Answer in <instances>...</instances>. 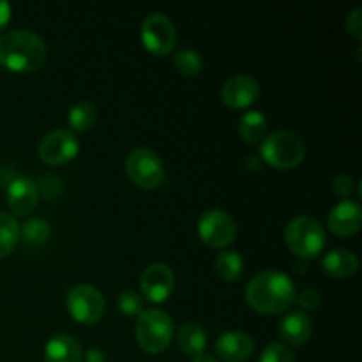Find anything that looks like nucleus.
<instances>
[{"label":"nucleus","instance_id":"2f4dec72","mask_svg":"<svg viewBox=\"0 0 362 362\" xmlns=\"http://www.w3.org/2000/svg\"><path fill=\"white\" fill-rule=\"evenodd\" d=\"M81 362H108V359H106V356L99 349H90Z\"/></svg>","mask_w":362,"mask_h":362},{"label":"nucleus","instance_id":"b1692460","mask_svg":"<svg viewBox=\"0 0 362 362\" xmlns=\"http://www.w3.org/2000/svg\"><path fill=\"white\" fill-rule=\"evenodd\" d=\"M20 235L23 237V240L32 246H39V244H45L46 240L52 235V226L46 219L42 218H32L28 221L23 223V226H20Z\"/></svg>","mask_w":362,"mask_h":362},{"label":"nucleus","instance_id":"4468645a","mask_svg":"<svg viewBox=\"0 0 362 362\" xmlns=\"http://www.w3.org/2000/svg\"><path fill=\"white\" fill-rule=\"evenodd\" d=\"M329 230L338 237H352L361 230L362 209L359 202L343 200L336 205L327 218Z\"/></svg>","mask_w":362,"mask_h":362},{"label":"nucleus","instance_id":"c85d7f7f","mask_svg":"<svg viewBox=\"0 0 362 362\" xmlns=\"http://www.w3.org/2000/svg\"><path fill=\"white\" fill-rule=\"evenodd\" d=\"M346 30L352 34L354 39L361 41L362 39V9L361 7H356L354 11H350V14L345 20Z\"/></svg>","mask_w":362,"mask_h":362},{"label":"nucleus","instance_id":"6ab92c4d","mask_svg":"<svg viewBox=\"0 0 362 362\" xmlns=\"http://www.w3.org/2000/svg\"><path fill=\"white\" fill-rule=\"evenodd\" d=\"M177 345L186 356H204V350L207 346V334L198 324L186 322L180 325L179 332H177Z\"/></svg>","mask_w":362,"mask_h":362},{"label":"nucleus","instance_id":"9b49d317","mask_svg":"<svg viewBox=\"0 0 362 362\" xmlns=\"http://www.w3.org/2000/svg\"><path fill=\"white\" fill-rule=\"evenodd\" d=\"M141 296L151 303H165L175 290V274L165 264H152L144 271L140 278Z\"/></svg>","mask_w":362,"mask_h":362},{"label":"nucleus","instance_id":"c756f323","mask_svg":"<svg viewBox=\"0 0 362 362\" xmlns=\"http://www.w3.org/2000/svg\"><path fill=\"white\" fill-rule=\"evenodd\" d=\"M332 191L338 194L339 198H346L352 194L354 191V180L349 175H338L332 180Z\"/></svg>","mask_w":362,"mask_h":362},{"label":"nucleus","instance_id":"bb28decb","mask_svg":"<svg viewBox=\"0 0 362 362\" xmlns=\"http://www.w3.org/2000/svg\"><path fill=\"white\" fill-rule=\"evenodd\" d=\"M260 362H296L292 350L281 343H271L264 349Z\"/></svg>","mask_w":362,"mask_h":362},{"label":"nucleus","instance_id":"1a4fd4ad","mask_svg":"<svg viewBox=\"0 0 362 362\" xmlns=\"http://www.w3.org/2000/svg\"><path fill=\"white\" fill-rule=\"evenodd\" d=\"M237 225L232 216L219 209H212L202 214L198 221V235L202 243L214 250L230 246L235 239Z\"/></svg>","mask_w":362,"mask_h":362},{"label":"nucleus","instance_id":"9d476101","mask_svg":"<svg viewBox=\"0 0 362 362\" xmlns=\"http://www.w3.org/2000/svg\"><path fill=\"white\" fill-rule=\"evenodd\" d=\"M80 152V141L69 129H55L39 141L37 154L49 166H62L73 161Z\"/></svg>","mask_w":362,"mask_h":362},{"label":"nucleus","instance_id":"5701e85b","mask_svg":"<svg viewBox=\"0 0 362 362\" xmlns=\"http://www.w3.org/2000/svg\"><path fill=\"white\" fill-rule=\"evenodd\" d=\"M98 110L94 105L87 101H80L71 106L69 110V126L78 133H85L95 124Z\"/></svg>","mask_w":362,"mask_h":362},{"label":"nucleus","instance_id":"423d86ee","mask_svg":"<svg viewBox=\"0 0 362 362\" xmlns=\"http://www.w3.org/2000/svg\"><path fill=\"white\" fill-rule=\"evenodd\" d=\"M126 173L141 189H156L166 179L161 158L151 148H134L126 158Z\"/></svg>","mask_w":362,"mask_h":362},{"label":"nucleus","instance_id":"0eeeda50","mask_svg":"<svg viewBox=\"0 0 362 362\" xmlns=\"http://www.w3.org/2000/svg\"><path fill=\"white\" fill-rule=\"evenodd\" d=\"M140 37L145 49L156 57H165L175 49L177 32L173 21L163 13H152L144 20Z\"/></svg>","mask_w":362,"mask_h":362},{"label":"nucleus","instance_id":"a211bd4d","mask_svg":"<svg viewBox=\"0 0 362 362\" xmlns=\"http://www.w3.org/2000/svg\"><path fill=\"white\" fill-rule=\"evenodd\" d=\"M322 267L332 278L343 279L356 274L357 269H359V260L352 251L338 247V250H332L325 255L324 260H322Z\"/></svg>","mask_w":362,"mask_h":362},{"label":"nucleus","instance_id":"7ed1b4c3","mask_svg":"<svg viewBox=\"0 0 362 362\" xmlns=\"http://www.w3.org/2000/svg\"><path fill=\"white\" fill-rule=\"evenodd\" d=\"M175 329L168 313L161 310H144L136 320V343L145 354L158 356L165 352L172 343Z\"/></svg>","mask_w":362,"mask_h":362},{"label":"nucleus","instance_id":"f3484780","mask_svg":"<svg viewBox=\"0 0 362 362\" xmlns=\"http://www.w3.org/2000/svg\"><path fill=\"white\" fill-rule=\"evenodd\" d=\"M81 345L69 334H57L45 346V362H81Z\"/></svg>","mask_w":362,"mask_h":362},{"label":"nucleus","instance_id":"6e6552de","mask_svg":"<svg viewBox=\"0 0 362 362\" xmlns=\"http://www.w3.org/2000/svg\"><path fill=\"white\" fill-rule=\"evenodd\" d=\"M67 311L76 322L92 325L105 315V299L92 285H76L69 290L66 299Z\"/></svg>","mask_w":362,"mask_h":362},{"label":"nucleus","instance_id":"f8f14e48","mask_svg":"<svg viewBox=\"0 0 362 362\" xmlns=\"http://www.w3.org/2000/svg\"><path fill=\"white\" fill-rule=\"evenodd\" d=\"M260 95V85L250 74H235L221 88V99L228 108L240 110L253 105Z\"/></svg>","mask_w":362,"mask_h":362},{"label":"nucleus","instance_id":"f257e3e1","mask_svg":"<svg viewBox=\"0 0 362 362\" xmlns=\"http://www.w3.org/2000/svg\"><path fill=\"white\" fill-rule=\"evenodd\" d=\"M297 290L290 276L279 271H264L246 286V300L257 313L279 315L296 304Z\"/></svg>","mask_w":362,"mask_h":362},{"label":"nucleus","instance_id":"7c9ffc66","mask_svg":"<svg viewBox=\"0 0 362 362\" xmlns=\"http://www.w3.org/2000/svg\"><path fill=\"white\" fill-rule=\"evenodd\" d=\"M11 13H13V9H11V4L0 0V34H2L4 28H6L7 23L11 21Z\"/></svg>","mask_w":362,"mask_h":362},{"label":"nucleus","instance_id":"20e7f679","mask_svg":"<svg viewBox=\"0 0 362 362\" xmlns=\"http://www.w3.org/2000/svg\"><path fill=\"white\" fill-rule=\"evenodd\" d=\"M260 156L274 168L292 170L304 161L306 145L303 138L292 131H276L262 141Z\"/></svg>","mask_w":362,"mask_h":362},{"label":"nucleus","instance_id":"2eb2a0df","mask_svg":"<svg viewBox=\"0 0 362 362\" xmlns=\"http://www.w3.org/2000/svg\"><path fill=\"white\" fill-rule=\"evenodd\" d=\"M253 352V338L243 331H228L216 339V354L225 362H246Z\"/></svg>","mask_w":362,"mask_h":362},{"label":"nucleus","instance_id":"473e14b6","mask_svg":"<svg viewBox=\"0 0 362 362\" xmlns=\"http://www.w3.org/2000/svg\"><path fill=\"white\" fill-rule=\"evenodd\" d=\"M191 362H219V361L214 359V357H211V356H198V357H194Z\"/></svg>","mask_w":362,"mask_h":362},{"label":"nucleus","instance_id":"ddd939ff","mask_svg":"<svg viewBox=\"0 0 362 362\" xmlns=\"http://www.w3.org/2000/svg\"><path fill=\"white\" fill-rule=\"evenodd\" d=\"M7 204L16 216H28L39 202V186L28 177H16L7 186Z\"/></svg>","mask_w":362,"mask_h":362},{"label":"nucleus","instance_id":"393cba45","mask_svg":"<svg viewBox=\"0 0 362 362\" xmlns=\"http://www.w3.org/2000/svg\"><path fill=\"white\" fill-rule=\"evenodd\" d=\"M173 66L182 76H197L204 69V59L194 49H179L173 57Z\"/></svg>","mask_w":362,"mask_h":362},{"label":"nucleus","instance_id":"39448f33","mask_svg":"<svg viewBox=\"0 0 362 362\" xmlns=\"http://www.w3.org/2000/svg\"><path fill=\"white\" fill-rule=\"evenodd\" d=\"M285 243L293 255L303 260H311L324 250L325 232L317 219L299 216L286 225Z\"/></svg>","mask_w":362,"mask_h":362},{"label":"nucleus","instance_id":"4be33fe9","mask_svg":"<svg viewBox=\"0 0 362 362\" xmlns=\"http://www.w3.org/2000/svg\"><path fill=\"white\" fill-rule=\"evenodd\" d=\"M20 240V225L11 214L0 212V260L9 257Z\"/></svg>","mask_w":362,"mask_h":362},{"label":"nucleus","instance_id":"412c9836","mask_svg":"<svg viewBox=\"0 0 362 362\" xmlns=\"http://www.w3.org/2000/svg\"><path fill=\"white\" fill-rule=\"evenodd\" d=\"M244 271V260L240 253L237 251H223L218 258H216V272L223 281H237L243 276Z\"/></svg>","mask_w":362,"mask_h":362},{"label":"nucleus","instance_id":"dca6fc26","mask_svg":"<svg viewBox=\"0 0 362 362\" xmlns=\"http://www.w3.org/2000/svg\"><path fill=\"white\" fill-rule=\"evenodd\" d=\"M313 324L304 311H290L279 324V336L290 346H300L310 341Z\"/></svg>","mask_w":362,"mask_h":362},{"label":"nucleus","instance_id":"cd10ccee","mask_svg":"<svg viewBox=\"0 0 362 362\" xmlns=\"http://www.w3.org/2000/svg\"><path fill=\"white\" fill-rule=\"evenodd\" d=\"M296 303L299 304L303 311H315L318 306H320L322 299H320V293L315 292V290H304V292L297 293Z\"/></svg>","mask_w":362,"mask_h":362},{"label":"nucleus","instance_id":"a878e982","mask_svg":"<svg viewBox=\"0 0 362 362\" xmlns=\"http://www.w3.org/2000/svg\"><path fill=\"white\" fill-rule=\"evenodd\" d=\"M117 306H119L120 313L138 318L144 311V300H141L140 293L133 292V290H124L117 297Z\"/></svg>","mask_w":362,"mask_h":362},{"label":"nucleus","instance_id":"aec40b11","mask_svg":"<svg viewBox=\"0 0 362 362\" xmlns=\"http://www.w3.org/2000/svg\"><path fill=\"white\" fill-rule=\"evenodd\" d=\"M269 122L264 113L250 110L239 120V133L247 144H262L267 138Z\"/></svg>","mask_w":362,"mask_h":362},{"label":"nucleus","instance_id":"f03ea898","mask_svg":"<svg viewBox=\"0 0 362 362\" xmlns=\"http://www.w3.org/2000/svg\"><path fill=\"white\" fill-rule=\"evenodd\" d=\"M46 60V45L32 30H11L0 35V66L11 73H32Z\"/></svg>","mask_w":362,"mask_h":362}]
</instances>
